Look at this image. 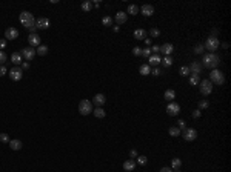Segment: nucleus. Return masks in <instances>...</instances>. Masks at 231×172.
<instances>
[{
  "label": "nucleus",
  "instance_id": "1",
  "mask_svg": "<svg viewBox=\"0 0 231 172\" xmlns=\"http://www.w3.org/2000/svg\"><path fill=\"white\" fill-rule=\"evenodd\" d=\"M220 65V57L214 52H208L203 56V60H202V66L205 68H210V69H217V66Z\"/></svg>",
  "mask_w": 231,
  "mask_h": 172
},
{
  "label": "nucleus",
  "instance_id": "2",
  "mask_svg": "<svg viewBox=\"0 0 231 172\" xmlns=\"http://www.w3.org/2000/svg\"><path fill=\"white\" fill-rule=\"evenodd\" d=\"M19 20H20V23L23 25L25 28H33V26H36V19H34V15L31 14V12H28V11H23V12H20V15H19Z\"/></svg>",
  "mask_w": 231,
  "mask_h": 172
},
{
  "label": "nucleus",
  "instance_id": "3",
  "mask_svg": "<svg viewBox=\"0 0 231 172\" xmlns=\"http://www.w3.org/2000/svg\"><path fill=\"white\" fill-rule=\"evenodd\" d=\"M210 80L211 83H214V85H219V86H222L223 83H225V76H223V72L222 71H219V69H211V72H210Z\"/></svg>",
  "mask_w": 231,
  "mask_h": 172
},
{
  "label": "nucleus",
  "instance_id": "4",
  "mask_svg": "<svg viewBox=\"0 0 231 172\" xmlns=\"http://www.w3.org/2000/svg\"><path fill=\"white\" fill-rule=\"evenodd\" d=\"M219 46H220L219 39H217V37H211V35L208 37V39H206V42L203 43V48H205V49H208L210 52H214Z\"/></svg>",
  "mask_w": 231,
  "mask_h": 172
},
{
  "label": "nucleus",
  "instance_id": "5",
  "mask_svg": "<svg viewBox=\"0 0 231 172\" xmlns=\"http://www.w3.org/2000/svg\"><path fill=\"white\" fill-rule=\"evenodd\" d=\"M199 89H200V94L202 95H210L211 92H213V83L208 80V79H205V80H200V83H199Z\"/></svg>",
  "mask_w": 231,
  "mask_h": 172
},
{
  "label": "nucleus",
  "instance_id": "6",
  "mask_svg": "<svg viewBox=\"0 0 231 172\" xmlns=\"http://www.w3.org/2000/svg\"><path fill=\"white\" fill-rule=\"evenodd\" d=\"M79 112L82 115H89L92 112V103L89 100H82L79 103Z\"/></svg>",
  "mask_w": 231,
  "mask_h": 172
},
{
  "label": "nucleus",
  "instance_id": "7",
  "mask_svg": "<svg viewBox=\"0 0 231 172\" xmlns=\"http://www.w3.org/2000/svg\"><path fill=\"white\" fill-rule=\"evenodd\" d=\"M182 137L185 138V141H194L197 138V131L194 128H185L182 131Z\"/></svg>",
  "mask_w": 231,
  "mask_h": 172
},
{
  "label": "nucleus",
  "instance_id": "8",
  "mask_svg": "<svg viewBox=\"0 0 231 172\" xmlns=\"http://www.w3.org/2000/svg\"><path fill=\"white\" fill-rule=\"evenodd\" d=\"M9 79L12 80V82H19V80H22V77H23V69L22 68H19V66H14V68H11V71H9Z\"/></svg>",
  "mask_w": 231,
  "mask_h": 172
},
{
  "label": "nucleus",
  "instance_id": "9",
  "mask_svg": "<svg viewBox=\"0 0 231 172\" xmlns=\"http://www.w3.org/2000/svg\"><path fill=\"white\" fill-rule=\"evenodd\" d=\"M20 54H22V57H23V59H25V60H28V62H31V60H33V59L37 56V54H36V49H34V48H31V46H28V48H23Z\"/></svg>",
  "mask_w": 231,
  "mask_h": 172
},
{
  "label": "nucleus",
  "instance_id": "10",
  "mask_svg": "<svg viewBox=\"0 0 231 172\" xmlns=\"http://www.w3.org/2000/svg\"><path fill=\"white\" fill-rule=\"evenodd\" d=\"M167 112H168V115H171V117L179 115V112H180V105L176 103V102H170V105L167 106Z\"/></svg>",
  "mask_w": 231,
  "mask_h": 172
},
{
  "label": "nucleus",
  "instance_id": "11",
  "mask_svg": "<svg viewBox=\"0 0 231 172\" xmlns=\"http://www.w3.org/2000/svg\"><path fill=\"white\" fill-rule=\"evenodd\" d=\"M51 26V22L50 19H46V17H40L36 20V28L37 29H48Z\"/></svg>",
  "mask_w": 231,
  "mask_h": 172
},
{
  "label": "nucleus",
  "instance_id": "12",
  "mask_svg": "<svg viewBox=\"0 0 231 172\" xmlns=\"http://www.w3.org/2000/svg\"><path fill=\"white\" fill-rule=\"evenodd\" d=\"M19 37V29L17 28H8L5 31V40H16Z\"/></svg>",
  "mask_w": 231,
  "mask_h": 172
},
{
  "label": "nucleus",
  "instance_id": "13",
  "mask_svg": "<svg viewBox=\"0 0 231 172\" xmlns=\"http://www.w3.org/2000/svg\"><path fill=\"white\" fill-rule=\"evenodd\" d=\"M28 43H29V46L31 48H37V46H40L42 43H40V37H39V34H29L28 35Z\"/></svg>",
  "mask_w": 231,
  "mask_h": 172
},
{
  "label": "nucleus",
  "instance_id": "14",
  "mask_svg": "<svg viewBox=\"0 0 231 172\" xmlns=\"http://www.w3.org/2000/svg\"><path fill=\"white\" fill-rule=\"evenodd\" d=\"M105 102H106V97H105L103 94H96L94 97H92V102H91V103H94L97 108H102V105H105Z\"/></svg>",
  "mask_w": 231,
  "mask_h": 172
},
{
  "label": "nucleus",
  "instance_id": "15",
  "mask_svg": "<svg viewBox=\"0 0 231 172\" xmlns=\"http://www.w3.org/2000/svg\"><path fill=\"white\" fill-rule=\"evenodd\" d=\"M114 20L117 22V25H125V23H126V20H128V14H126V12H123V11H119V12H116Z\"/></svg>",
  "mask_w": 231,
  "mask_h": 172
},
{
  "label": "nucleus",
  "instance_id": "16",
  "mask_svg": "<svg viewBox=\"0 0 231 172\" xmlns=\"http://www.w3.org/2000/svg\"><path fill=\"white\" fill-rule=\"evenodd\" d=\"M174 51V46L171 43H164L160 46V54H164V56H171Z\"/></svg>",
  "mask_w": 231,
  "mask_h": 172
},
{
  "label": "nucleus",
  "instance_id": "17",
  "mask_svg": "<svg viewBox=\"0 0 231 172\" xmlns=\"http://www.w3.org/2000/svg\"><path fill=\"white\" fill-rule=\"evenodd\" d=\"M188 68H190V72H191V74H197V76H199L203 66H202V63H199V62H193Z\"/></svg>",
  "mask_w": 231,
  "mask_h": 172
},
{
  "label": "nucleus",
  "instance_id": "18",
  "mask_svg": "<svg viewBox=\"0 0 231 172\" xmlns=\"http://www.w3.org/2000/svg\"><path fill=\"white\" fill-rule=\"evenodd\" d=\"M140 12H142L145 17H151V15L154 14V6H153V5H143V6L140 8Z\"/></svg>",
  "mask_w": 231,
  "mask_h": 172
},
{
  "label": "nucleus",
  "instance_id": "19",
  "mask_svg": "<svg viewBox=\"0 0 231 172\" xmlns=\"http://www.w3.org/2000/svg\"><path fill=\"white\" fill-rule=\"evenodd\" d=\"M160 63H162V59H160V56H159V54H154V56H151V57H150V62H148V65H150V66L157 68Z\"/></svg>",
  "mask_w": 231,
  "mask_h": 172
},
{
  "label": "nucleus",
  "instance_id": "20",
  "mask_svg": "<svg viewBox=\"0 0 231 172\" xmlns=\"http://www.w3.org/2000/svg\"><path fill=\"white\" fill-rule=\"evenodd\" d=\"M123 169L126 170V172H131V170H134L136 169V161L131 158V160H126V161H123Z\"/></svg>",
  "mask_w": 231,
  "mask_h": 172
},
{
  "label": "nucleus",
  "instance_id": "21",
  "mask_svg": "<svg viewBox=\"0 0 231 172\" xmlns=\"http://www.w3.org/2000/svg\"><path fill=\"white\" fill-rule=\"evenodd\" d=\"M134 39H137V40H145V39H147V31L142 29V28L136 29V31H134Z\"/></svg>",
  "mask_w": 231,
  "mask_h": 172
},
{
  "label": "nucleus",
  "instance_id": "22",
  "mask_svg": "<svg viewBox=\"0 0 231 172\" xmlns=\"http://www.w3.org/2000/svg\"><path fill=\"white\" fill-rule=\"evenodd\" d=\"M11 62H12L14 65H20V63H23V57H22V54H20V52H12V54H11Z\"/></svg>",
  "mask_w": 231,
  "mask_h": 172
},
{
  "label": "nucleus",
  "instance_id": "23",
  "mask_svg": "<svg viewBox=\"0 0 231 172\" xmlns=\"http://www.w3.org/2000/svg\"><path fill=\"white\" fill-rule=\"evenodd\" d=\"M22 146H23V144H22L20 140H9V147H11L12 151H20Z\"/></svg>",
  "mask_w": 231,
  "mask_h": 172
},
{
  "label": "nucleus",
  "instance_id": "24",
  "mask_svg": "<svg viewBox=\"0 0 231 172\" xmlns=\"http://www.w3.org/2000/svg\"><path fill=\"white\" fill-rule=\"evenodd\" d=\"M164 98H165V100H168V102H174V98H176L174 89H167L165 94H164Z\"/></svg>",
  "mask_w": 231,
  "mask_h": 172
},
{
  "label": "nucleus",
  "instance_id": "25",
  "mask_svg": "<svg viewBox=\"0 0 231 172\" xmlns=\"http://www.w3.org/2000/svg\"><path fill=\"white\" fill-rule=\"evenodd\" d=\"M139 72H140V76H148V74H151V66L148 63H145L139 68Z\"/></svg>",
  "mask_w": 231,
  "mask_h": 172
},
{
  "label": "nucleus",
  "instance_id": "26",
  "mask_svg": "<svg viewBox=\"0 0 231 172\" xmlns=\"http://www.w3.org/2000/svg\"><path fill=\"white\" fill-rule=\"evenodd\" d=\"M36 54L37 56H46L48 54V46H45V45H40V46H37V49H36Z\"/></svg>",
  "mask_w": 231,
  "mask_h": 172
},
{
  "label": "nucleus",
  "instance_id": "27",
  "mask_svg": "<svg viewBox=\"0 0 231 172\" xmlns=\"http://www.w3.org/2000/svg\"><path fill=\"white\" fill-rule=\"evenodd\" d=\"M140 12V8H139L137 5H129L128 9H126V14H131V15H136Z\"/></svg>",
  "mask_w": 231,
  "mask_h": 172
},
{
  "label": "nucleus",
  "instance_id": "28",
  "mask_svg": "<svg viewBox=\"0 0 231 172\" xmlns=\"http://www.w3.org/2000/svg\"><path fill=\"white\" fill-rule=\"evenodd\" d=\"M199 83H200V77L197 76V74H190V85L197 86Z\"/></svg>",
  "mask_w": 231,
  "mask_h": 172
},
{
  "label": "nucleus",
  "instance_id": "29",
  "mask_svg": "<svg viewBox=\"0 0 231 172\" xmlns=\"http://www.w3.org/2000/svg\"><path fill=\"white\" fill-rule=\"evenodd\" d=\"M92 114H94L97 118H103V117L106 115L105 109H102V108H96V109H92Z\"/></svg>",
  "mask_w": 231,
  "mask_h": 172
},
{
  "label": "nucleus",
  "instance_id": "30",
  "mask_svg": "<svg viewBox=\"0 0 231 172\" xmlns=\"http://www.w3.org/2000/svg\"><path fill=\"white\" fill-rule=\"evenodd\" d=\"M162 65H164L165 68H170L173 65V57L171 56H165L164 59H162Z\"/></svg>",
  "mask_w": 231,
  "mask_h": 172
},
{
  "label": "nucleus",
  "instance_id": "31",
  "mask_svg": "<svg viewBox=\"0 0 231 172\" xmlns=\"http://www.w3.org/2000/svg\"><path fill=\"white\" fill-rule=\"evenodd\" d=\"M112 22H114V19H112L111 15H105V17L102 19V25H103V26H111Z\"/></svg>",
  "mask_w": 231,
  "mask_h": 172
},
{
  "label": "nucleus",
  "instance_id": "32",
  "mask_svg": "<svg viewBox=\"0 0 231 172\" xmlns=\"http://www.w3.org/2000/svg\"><path fill=\"white\" fill-rule=\"evenodd\" d=\"M180 166H182V160L180 158H173L171 160V169H180Z\"/></svg>",
  "mask_w": 231,
  "mask_h": 172
},
{
  "label": "nucleus",
  "instance_id": "33",
  "mask_svg": "<svg viewBox=\"0 0 231 172\" xmlns=\"http://www.w3.org/2000/svg\"><path fill=\"white\" fill-rule=\"evenodd\" d=\"M179 74H180L182 77H188L191 72H190V68H188V66H182V68L179 69Z\"/></svg>",
  "mask_w": 231,
  "mask_h": 172
},
{
  "label": "nucleus",
  "instance_id": "34",
  "mask_svg": "<svg viewBox=\"0 0 231 172\" xmlns=\"http://www.w3.org/2000/svg\"><path fill=\"white\" fill-rule=\"evenodd\" d=\"M82 9H83L85 12H89V11L92 9V3L89 2V0H85V2L82 3Z\"/></svg>",
  "mask_w": 231,
  "mask_h": 172
},
{
  "label": "nucleus",
  "instance_id": "35",
  "mask_svg": "<svg viewBox=\"0 0 231 172\" xmlns=\"http://www.w3.org/2000/svg\"><path fill=\"white\" fill-rule=\"evenodd\" d=\"M168 132H170V135H171V137H177V135H180V129H179L177 126H171V128L168 129Z\"/></svg>",
  "mask_w": 231,
  "mask_h": 172
},
{
  "label": "nucleus",
  "instance_id": "36",
  "mask_svg": "<svg viewBox=\"0 0 231 172\" xmlns=\"http://www.w3.org/2000/svg\"><path fill=\"white\" fill-rule=\"evenodd\" d=\"M147 161H148V158H147L145 155H137V160H136V163H137V164L145 166V164H147Z\"/></svg>",
  "mask_w": 231,
  "mask_h": 172
},
{
  "label": "nucleus",
  "instance_id": "37",
  "mask_svg": "<svg viewBox=\"0 0 231 172\" xmlns=\"http://www.w3.org/2000/svg\"><path fill=\"white\" fill-rule=\"evenodd\" d=\"M206 108H210V102L208 100H200L199 102V109L202 111V109H206Z\"/></svg>",
  "mask_w": 231,
  "mask_h": 172
},
{
  "label": "nucleus",
  "instance_id": "38",
  "mask_svg": "<svg viewBox=\"0 0 231 172\" xmlns=\"http://www.w3.org/2000/svg\"><path fill=\"white\" fill-rule=\"evenodd\" d=\"M150 35L154 37V39H157V37H160V31H159L157 28H151V29H150Z\"/></svg>",
  "mask_w": 231,
  "mask_h": 172
},
{
  "label": "nucleus",
  "instance_id": "39",
  "mask_svg": "<svg viewBox=\"0 0 231 172\" xmlns=\"http://www.w3.org/2000/svg\"><path fill=\"white\" fill-rule=\"evenodd\" d=\"M203 51H205L203 45H197V46L194 48V54H203Z\"/></svg>",
  "mask_w": 231,
  "mask_h": 172
},
{
  "label": "nucleus",
  "instance_id": "40",
  "mask_svg": "<svg viewBox=\"0 0 231 172\" xmlns=\"http://www.w3.org/2000/svg\"><path fill=\"white\" fill-rule=\"evenodd\" d=\"M0 141H2V143H9V137H8V134H5V132L0 134Z\"/></svg>",
  "mask_w": 231,
  "mask_h": 172
},
{
  "label": "nucleus",
  "instance_id": "41",
  "mask_svg": "<svg viewBox=\"0 0 231 172\" xmlns=\"http://www.w3.org/2000/svg\"><path fill=\"white\" fill-rule=\"evenodd\" d=\"M133 56H142V48H139V46H136V48H133Z\"/></svg>",
  "mask_w": 231,
  "mask_h": 172
},
{
  "label": "nucleus",
  "instance_id": "42",
  "mask_svg": "<svg viewBox=\"0 0 231 172\" xmlns=\"http://www.w3.org/2000/svg\"><path fill=\"white\" fill-rule=\"evenodd\" d=\"M142 56H143V57H147V59H150V57H151V48L142 49Z\"/></svg>",
  "mask_w": 231,
  "mask_h": 172
},
{
  "label": "nucleus",
  "instance_id": "43",
  "mask_svg": "<svg viewBox=\"0 0 231 172\" xmlns=\"http://www.w3.org/2000/svg\"><path fill=\"white\" fill-rule=\"evenodd\" d=\"M6 59H8V56H6L3 51H0V65H3V63L6 62Z\"/></svg>",
  "mask_w": 231,
  "mask_h": 172
},
{
  "label": "nucleus",
  "instance_id": "44",
  "mask_svg": "<svg viewBox=\"0 0 231 172\" xmlns=\"http://www.w3.org/2000/svg\"><path fill=\"white\" fill-rule=\"evenodd\" d=\"M185 126H187L185 120H179V121H177V128H179V129H182V131H183V129H185Z\"/></svg>",
  "mask_w": 231,
  "mask_h": 172
},
{
  "label": "nucleus",
  "instance_id": "45",
  "mask_svg": "<svg viewBox=\"0 0 231 172\" xmlns=\"http://www.w3.org/2000/svg\"><path fill=\"white\" fill-rule=\"evenodd\" d=\"M6 72H8V69H6V66H3V65H0V77H3V76H6Z\"/></svg>",
  "mask_w": 231,
  "mask_h": 172
},
{
  "label": "nucleus",
  "instance_id": "46",
  "mask_svg": "<svg viewBox=\"0 0 231 172\" xmlns=\"http://www.w3.org/2000/svg\"><path fill=\"white\" fill-rule=\"evenodd\" d=\"M151 74H153L154 77H157V76H160L162 72H160V69H159V68H154V69H151Z\"/></svg>",
  "mask_w": 231,
  "mask_h": 172
},
{
  "label": "nucleus",
  "instance_id": "47",
  "mask_svg": "<svg viewBox=\"0 0 231 172\" xmlns=\"http://www.w3.org/2000/svg\"><path fill=\"white\" fill-rule=\"evenodd\" d=\"M151 52H154V54H159V52H160V46L154 45V46L151 48Z\"/></svg>",
  "mask_w": 231,
  "mask_h": 172
},
{
  "label": "nucleus",
  "instance_id": "48",
  "mask_svg": "<svg viewBox=\"0 0 231 172\" xmlns=\"http://www.w3.org/2000/svg\"><path fill=\"white\" fill-rule=\"evenodd\" d=\"M200 115H202L200 109H196V111H193V118H199Z\"/></svg>",
  "mask_w": 231,
  "mask_h": 172
},
{
  "label": "nucleus",
  "instance_id": "49",
  "mask_svg": "<svg viewBox=\"0 0 231 172\" xmlns=\"http://www.w3.org/2000/svg\"><path fill=\"white\" fill-rule=\"evenodd\" d=\"M129 157H131V158H137V151H136V149H131V151H129Z\"/></svg>",
  "mask_w": 231,
  "mask_h": 172
},
{
  "label": "nucleus",
  "instance_id": "50",
  "mask_svg": "<svg viewBox=\"0 0 231 172\" xmlns=\"http://www.w3.org/2000/svg\"><path fill=\"white\" fill-rule=\"evenodd\" d=\"M5 48H6V40L2 39V40H0V49H5Z\"/></svg>",
  "mask_w": 231,
  "mask_h": 172
},
{
  "label": "nucleus",
  "instance_id": "51",
  "mask_svg": "<svg viewBox=\"0 0 231 172\" xmlns=\"http://www.w3.org/2000/svg\"><path fill=\"white\" fill-rule=\"evenodd\" d=\"M160 172H173V169L168 167V166H165V167H160Z\"/></svg>",
  "mask_w": 231,
  "mask_h": 172
},
{
  "label": "nucleus",
  "instance_id": "52",
  "mask_svg": "<svg viewBox=\"0 0 231 172\" xmlns=\"http://www.w3.org/2000/svg\"><path fill=\"white\" fill-rule=\"evenodd\" d=\"M22 69H29V63H28V62H23V63H22Z\"/></svg>",
  "mask_w": 231,
  "mask_h": 172
},
{
  "label": "nucleus",
  "instance_id": "53",
  "mask_svg": "<svg viewBox=\"0 0 231 172\" xmlns=\"http://www.w3.org/2000/svg\"><path fill=\"white\" fill-rule=\"evenodd\" d=\"M217 34H219V31H217V29H213V32H211V37H216Z\"/></svg>",
  "mask_w": 231,
  "mask_h": 172
},
{
  "label": "nucleus",
  "instance_id": "54",
  "mask_svg": "<svg viewBox=\"0 0 231 172\" xmlns=\"http://www.w3.org/2000/svg\"><path fill=\"white\" fill-rule=\"evenodd\" d=\"M112 29H114V32H119V29H120V26H119V25H116V26H114Z\"/></svg>",
  "mask_w": 231,
  "mask_h": 172
},
{
  "label": "nucleus",
  "instance_id": "55",
  "mask_svg": "<svg viewBox=\"0 0 231 172\" xmlns=\"http://www.w3.org/2000/svg\"><path fill=\"white\" fill-rule=\"evenodd\" d=\"M145 43H147V48H150V45H151V40H150V39H145Z\"/></svg>",
  "mask_w": 231,
  "mask_h": 172
},
{
  "label": "nucleus",
  "instance_id": "56",
  "mask_svg": "<svg viewBox=\"0 0 231 172\" xmlns=\"http://www.w3.org/2000/svg\"><path fill=\"white\" fill-rule=\"evenodd\" d=\"M92 6H96V8H99V6H100V2H94V3H92Z\"/></svg>",
  "mask_w": 231,
  "mask_h": 172
},
{
  "label": "nucleus",
  "instance_id": "57",
  "mask_svg": "<svg viewBox=\"0 0 231 172\" xmlns=\"http://www.w3.org/2000/svg\"><path fill=\"white\" fill-rule=\"evenodd\" d=\"M173 172H182V170H179V169H174V170H173Z\"/></svg>",
  "mask_w": 231,
  "mask_h": 172
}]
</instances>
